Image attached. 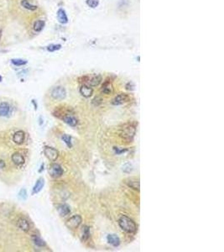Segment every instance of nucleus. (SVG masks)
<instances>
[{
  "label": "nucleus",
  "mask_w": 224,
  "mask_h": 252,
  "mask_svg": "<svg viewBox=\"0 0 224 252\" xmlns=\"http://www.w3.org/2000/svg\"><path fill=\"white\" fill-rule=\"evenodd\" d=\"M118 224L121 229L128 234H134L137 231V225L133 220H131L129 217L122 216L118 220Z\"/></svg>",
  "instance_id": "nucleus-1"
},
{
  "label": "nucleus",
  "mask_w": 224,
  "mask_h": 252,
  "mask_svg": "<svg viewBox=\"0 0 224 252\" xmlns=\"http://www.w3.org/2000/svg\"><path fill=\"white\" fill-rule=\"evenodd\" d=\"M136 134V128L132 124H126L120 129L119 135L126 142H132Z\"/></svg>",
  "instance_id": "nucleus-2"
},
{
  "label": "nucleus",
  "mask_w": 224,
  "mask_h": 252,
  "mask_svg": "<svg viewBox=\"0 0 224 252\" xmlns=\"http://www.w3.org/2000/svg\"><path fill=\"white\" fill-rule=\"evenodd\" d=\"M81 222H82V218H81V215L76 214V215H73V216L71 217L65 222V225H66V227L68 229L74 230V229H77L79 226L81 225Z\"/></svg>",
  "instance_id": "nucleus-3"
},
{
  "label": "nucleus",
  "mask_w": 224,
  "mask_h": 252,
  "mask_svg": "<svg viewBox=\"0 0 224 252\" xmlns=\"http://www.w3.org/2000/svg\"><path fill=\"white\" fill-rule=\"evenodd\" d=\"M50 94L55 100H63L66 97V91L65 88L62 86H57L52 89Z\"/></svg>",
  "instance_id": "nucleus-4"
},
{
  "label": "nucleus",
  "mask_w": 224,
  "mask_h": 252,
  "mask_svg": "<svg viewBox=\"0 0 224 252\" xmlns=\"http://www.w3.org/2000/svg\"><path fill=\"white\" fill-rule=\"evenodd\" d=\"M44 154L48 160L50 161H55L59 156V151L51 146H45Z\"/></svg>",
  "instance_id": "nucleus-5"
},
{
  "label": "nucleus",
  "mask_w": 224,
  "mask_h": 252,
  "mask_svg": "<svg viewBox=\"0 0 224 252\" xmlns=\"http://www.w3.org/2000/svg\"><path fill=\"white\" fill-rule=\"evenodd\" d=\"M63 172H64V171H63L62 166L57 163L52 164L49 168L50 175V177H54V178L61 177L63 175Z\"/></svg>",
  "instance_id": "nucleus-6"
},
{
  "label": "nucleus",
  "mask_w": 224,
  "mask_h": 252,
  "mask_svg": "<svg viewBox=\"0 0 224 252\" xmlns=\"http://www.w3.org/2000/svg\"><path fill=\"white\" fill-rule=\"evenodd\" d=\"M62 118L65 124H67L72 127H76L78 124L77 118H76L72 114H70V113H66L64 115H62Z\"/></svg>",
  "instance_id": "nucleus-7"
},
{
  "label": "nucleus",
  "mask_w": 224,
  "mask_h": 252,
  "mask_svg": "<svg viewBox=\"0 0 224 252\" xmlns=\"http://www.w3.org/2000/svg\"><path fill=\"white\" fill-rule=\"evenodd\" d=\"M101 82H102V76L100 74H94L91 76L90 77H88L87 82H85L84 84H88L91 87H96L99 85Z\"/></svg>",
  "instance_id": "nucleus-8"
},
{
  "label": "nucleus",
  "mask_w": 224,
  "mask_h": 252,
  "mask_svg": "<svg viewBox=\"0 0 224 252\" xmlns=\"http://www.w3.org/2000/svg\"><path fill=\"white\" fill-rule=\"evenodd\" d=\"M129 101V97L126 93H120L117 95L113 100V104L114 105H121L124 104L127 102Z\"/></svg>",
  "instance_id": "nucleus-9"
},
{
  "label": "nucleus",
  "mask_w": 224,
  "mask_h": 252,
  "mask_svg": "<svg viewBox=\"0 0 224 252\" xmlns=\"http://www.w3.org/2000/svg\"><path fill=\"white\" fill-rule=\"evenodd\" d=\"M11 114V106L6 102H3L0 103V116L1 117H8Z\"/></svg>",
  "instance_id": "nucleus-10"
},
{
  "label": "nucleus",
  "mask_w": 224,
  "mask_h": 252,
  "mask_svg": "<svg viewBox=\"0 0 224 252\" xmlns=\"http://www.w3.org/2000/svg\"><path fill=\"white\" fill-rule=\"evenodd\" d=\"M25 140V134L22 130L16 131L13 135V141L16 145H22Z\"/></svg>",
  "instance_id": "nucleus-11"
},
{
  "label": "nucleus",
  "mask_w": 224,
  "mask_h": 252,
  "mask_svg": "<svg viewBox=\"0 0 224 252\" xmlns=\"http://www.w3.org/2000/svg\"><path fill=\"white\" fill-rule=\"evenodd\" d=\"M11 159H12V161L16 165L17 167H21V166H23L24 164V162H25V159H24V157L22 155L20 154V152H15V153H13V154L12 155Z\"/></svg>",
  "instance_id": "nucleus-12"
},
{
  "label": "nucleus",
  "mask_w": 224,
  "mask_h": 252,
  "mask_svg": "<svg viewBox=\"0 0 224 252\" xmlns=\"http://www.w3.org/2000/svg\"><path fill=\"white\" fill-rule=\"evenodd\" d=\"M57 212L61 217H65L71 213V208L67 204L63 203L57 207Z\"/></svg>",
  "instance_id": "nucleus-13"
},
{
  "label": "nucleus",
  "mask_w": 224,
  "mask_h": 252,
  "mask_svg": "<svg viewBox=\"0 0 224 252\" xmlns=\"http://www.w3.org/2000/svg\"><path fill=\"white\" fill-rule=\"evenodd\" d=\"M80 93H81L84 98H90L92 93H93V89L91 86L88 85V84H83L80 88Z\"/></svg>",
  "instance_id": "nucleus-14"
},
{
  "label": "nucleus",
  "mask_w": 224,
  "mask_h": 252,
  "mask_svg": "<svg viewBox=\"0 0 224 252\" xmlns=\"http://www.w3.org/2000/svg\"><path fill=\"white\" fill-rule=\"evenodd\" d=\"M102 93L106 95H110L114 92V86L110 82H105L101 88Z\"/></svg>",
  "instance_id": "nucleus-15"
},
{
  "label": "nucleus",
  "mask_w": 224,
  "mask_h": 252,
  "mask_svg": "<svg viewBox=\"0 0 224 252\" xmlns=\"http://www.w3.org/2000/svg\"><path fill=\"white\" fill-rule=\"evenodd\" d=\"M126 183L127 185L130 187V188H133V190H136V191H140V181L139 179L137 178H133V177H131V178H129L126 180Z\"/></svg>",
  "instance_id": "nucleus-16"
},
{
  "label": "nucleus",
  "mask_w": 224,
  "mask_h": 252,
  "mask_svg": "<svg viewBox=\"0 0 224 252\" xmlns=\"http://www.w3.org/2000/svg\"><path fill=\"white\" fill-rule=\"evenodd\" d=\"M44 186H45V179L42 178V177H40V178H39V179L37 180L36 183L35 184V186H34V187H33V190H32L33 195L39 193V192L42 190Z\"/></svg>",
  "instance_id": "nucleus-17"
},
{
  "label": "nucleus",
  "mask_w": 224,
  "mask_h": 252,
  "mask_svg": "<svg viewBox=\"0 0 224 252\" xmlns=\"http://www.w3.org/2000/svg\"><path fill=\"white\" fill-rule=\"evenodd\" d=\"M80 238L81 241H84V242L90 238V229L88 226L83 225L81 227V231H80Z\"/></svg>",
  "instance_id": "nucleus-18"
},
{
  "label": "nucleus",
  "mask_w": 224,
  "mask_h": 252,
  "mask_svg": "<svg viewBox=\"0 0 224 252\" xmlns=\"http://www.w3.org/2000/svg\"><path fill=\"white\" fill-rule=\"evenodd\" d=\"M18 227L24 232H28L30 229V225L28 220L24 218H21L18 221Z\"/></svg>",
  "instance_id": "nucleus-19"
},
{
  "label": "nucleus",
  "mask_w": 224,
  "mask_h": 252,
  "mask_svg": "<svg viewBox=\"0 0 224 252\" xmlns=\"http://www.w3.org/2000/svg\"><path fill=\"white\" fill-rule=\"evenodd\" d=\"M107 242L110 244L111 246H114V247H118V246L120 245V239L119 237L114 234H111L108 235L107 237Z\"/></svg>",
  "instance_id": "nucleus-20"
},
{
  "label": "nucleus",
  "mask_w": 224,
  "mask_h": 252,
  "mask_svg": "<svg viewBox=\"0 0 224 252\" xmlns=\"http://www.w3.org/2000/svg\"><path fill=\"white\" fill-rule=\"evenodd\" d=\"M57 17H58V20L60 21V23L62 24H66L68 22V18L67 15L65 13V11L62 9H60L57 12Z\"/></svg>",
  "instance_id": "nucleus-21"
},
{
  "label": "nucleus",
  "mask_w": 224,
  "mask_h": 252,
  "mask_svg": "<svg viewBox=\"0 0 224 252\" xmlns=\"http://www.w3.org/2000/svg\"><path fill=\"white\" fill-rule=\"evenodd\" d=\"M32 240L34 244L36 246H38V247H45L46 246V242L39 235H34L32 236Z\"/></svg>",
  "instance_id": "nucleus-22"
},
{
  "label": "nucleus",
  "mask_w": 224,
  "mask_h": 252,
  "mask_svg": "<svg viewBox=\"0 0 224 252\" xmlns=\"http://www.w3.org/2000/svg\"><path fill=\"white\" fill-rule=\"evenodd\" d=\"M21 5H22V7H24L25 9L30 10V11H35V10L37 9V6L31 4L28 0H22V1H21Z\"/></svg>",
  "instance_id": "nucleus-23"
},
{
  "label": "nucleus",
  "mask_w": 224,
  "mask_h": 252,
  "mask_svg": "<svg viewBox=\"0 0 224 252\" xmlns=\"http://www.w3.org/2000/svg\"><path fill=\"white\" fill-rule=\"evenodd\" d=\"M45 27V21L44 20H37L34 24V30L35 32H40Z\"/></svg>",
  "instance_id": "nucleus-24"
},
{
  "label": "nucleus",
  "mask_w": 224,
  "mask_h": 252,
  "mask_svg": "<svg viewBox=\"0 0 224 252\" xmlns=\"http://www.w3.org/2000/svg\"><path fill=\"white\" fill-rule=\"evenodd\" d=\"M62 141H64V143H65V144L69 148H72V137H71L70 135H68V134H62Z\"/></svg>",
  "instance_id": "nucleus-25"
},
{
  "label": "nucleus",
  "mask_w": 224,
  "mask_h": 252,
  "mask_svg": "<svg viewBox=\"0 0 224 252\" xmlns=\"http://www.w3.org/2000/svg\"><path fill=\"white\" fill-rule=\"evenodd\" d=\"M11 63L13 65L16 66H24L27 64V61L23 59H19V58H16V59H12L11 60Z\"/></svg>",
  "instance_id": "nucleus-26"
},
{
  "label": "nucleus",
  "mask_w": 224,
  "mask_h": 252,
  "mask_svg": "<svg viewBox=\"0 0 224 252\" xmlns=\"http://www.w3.org/2000/svg\"><path fill=\"white\" fill-rule=\"evenodd\" d=\"M122 170H123V171L124 172H125V173H130V172H132L133 170V165L131 163H129V162H128V163H125L123 166V168H122Z\"/></svg>",
  "instance_id": "nucleus-27"
},
{
  "label": "nucleus",
  "mask_w": 224,
  "mask_h": 252,
  "mask_svg": "<svg viewBox=\"0 0 224 252\" xmlns=\"http://www.w3.org/2000/svg\"><path fill=\"white\" fill-rule=\"evenodd\" d=\"M62 48V46L61 45H59V44H53V45H50L48 47H47V50L49 51H50V52H53V51H58V50H60Z\"/></svg>",
  "instance_id": "nucleus-28"
},
{
  "label": "nucleus",
  "mask_w": 224,
  "mask_h": 252,
  "mask_svg": "<svg viewBox=\"0 0 224 252\" xmlns=\"http://www.w3.org/2000/svg\"><path fill=\"white\" fill-rule=\"evenodd\" d=\"M87 4L88 6L91 7V8H97L99 4V1L98 0H87Z\"/></svg>",
  "instance_id": "nucleus-29"
},
{
  "label": "nucleus",
  "mask_w": 224,
  "mask_h": 252,
  "mask_svg": "<svg viewBox=\"0 0 224 252\" xmlns=\"http://www.w3.org/2000/svg\"><path fill=\"white\" fill-rule=\"evenodd\" d=\"M27 197H28L27 196V191L24 188L20 190V193H19V197H20V199L25 200L27 198Z\"/></svg>",
  "instance_id": "nucleus-30"
},
{
  "label": "nucleus",
  "mask_w": 224,
  "mask_h": 252,
  "mask_svg": "<svg viewBox=\"0 0 224 252\" xmlns=\"http://www.w3.org/2000/svg\"><path fill=\"white\" fill-rule=\"evenodd\" d=\"M114 151H115V153L117 155L123 154V153H124V152H126L127 151V149H120V148L118 147H114Z\"/></svg>",
  "instance_id": "nucleus-31"
},
{
  "label": "nucleus",
  "mask_w": 224,
  "mask_h": 252,
  "mask_svg": "<svg viewBox=\"0 0 224 252\" xmlns=\"http://www.w3.org/2000/svg\"><path fill=\"white\" fill-rule=\"evenodd\" d=\"M133 88H134V85H133L132 82H129L126 85V88L128 90H133Z\"/></svg>",
  "instance_id": "nucleus-32"
},
{
  "label": "nucleus",
  "mask_w": 224,
  "mask_h": 252,
  "mask_svg": "<svg viewBox=\"0 0 224 252\" xmlns=\"http://www.w3.org/2000/svg\"><path fill=\"white\" fill-rule=\"evenodd\" d=\"M5 167V162L3 160H0V169H3Z\"/></svg>",
  "instance_id": "nucleus-33"
},
{
  "label": "nucleus",
  "mask_w": 224,
  "mask_h": 252,
  "mask_svg": "<svg viewBox=\"0 0 224 252\" xmlns=\"http://www.w3.org/2000/svg\"><path fill=\"white\" fill-rule=\"evenodd\" d=\"M32 103L34 105H35V109H37V103H36V102H35V100H32Z\"/></svg>",
  "instance_id": "nucleus-34"
},
{
  "label": "nucleus",
  "mask_w": 224,
  "mask_h": 252,
  "mask_svg": "<svg viewBox=\"0 0 224 252\" xmlns=\"http://www.w3.org/2000/svg\"><path fill=\"white\" fill-rule=\"evenodd\" d=\"M43 170H44V164H42V165H41V167H40V169L39 170V172H41Z\"/></svg>",
  "instance_id": "nucleus-35"
},
{
  "label": "nucleus",
  "mask_w": 224,
  "mask_h": 252,
  "mask_svg": "<svg viewBox=\"0 0 224 252\" xmlns=\"http://www.w3.org/2000/svg\"><path fill=\"white\" fill-rule=\"evenodd\" d=\"M42 117H39V125H42Z\"/></svg>",
  "instance_id": "nucleus-36"
},
{
  "label": "nucleus",
  "mask_w": 224,
  "mask_h": 252,
  "mask_svg": "<svg viewBox=\"0 0 224 252\" xmlns=\"http://www.w3.org/2000/svg\"><path fill=\"white\" fill-rule=\"evenodd\" d=\"M1 38H2V30H0V40H1Z\"/></svg>",
  "instance_id": "nucleus-37"
},
{
  "label": "nucleus",
  "mask_w": 224,
  "mask_h": 252,
  "mask_svg": "<svg viewBox=\"0 0 224 252\" xmlns=\"http://www.w3.org/2000/svg\"><path fill=\"white\" fill-rule=\"evenodd\" d=\"M2 81H3V77H2L0 76V82H2Z\"/></svg>",
  "instance_id": "nucleus-38"
}]
</instances>
